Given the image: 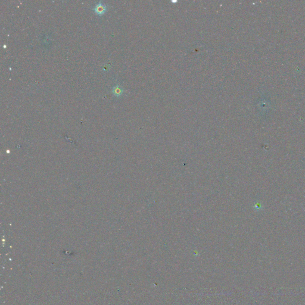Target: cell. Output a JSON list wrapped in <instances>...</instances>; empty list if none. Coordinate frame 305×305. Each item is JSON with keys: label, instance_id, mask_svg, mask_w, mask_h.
I'll return each instance as SVG.
<instances>
[{"label": "cell", "instance_id": "cell-1", "mask_svg": "<svg viewBox=\"0 0 305 305\" xmlns=\"http://www.w3.org/2000/svg\"><path fill=\"white\" fill-rule=\"evenodd\" d=\"M107 9V6L101 2H100L95 5L93 10L98 15L101 16L106 12Z\"/></svg>", "mask_w": 305, "mask_h": 305}, {"label": "cell", "instance_id": "cell-2", "mask_svg": "<svg viewBox=\"0 0 305 305\" xmlns=\"http://www.w3.org/2000/svg\"><path fill=\"white\" fill-rule=\"evenodd\" d=\"M113 94L116 97L121 96L124 91L123 88L120 85H116L113 86L112 89Z\"/></svg>", "mask_w": 305, "mask_h": 305}]
</instances>
